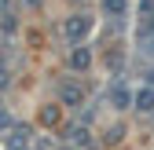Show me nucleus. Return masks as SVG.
<instances>
[{
  "instance_id": "obj_1",
  "label": "nucleus",
  "mask_w": 154,
  "mask_h": 150,
  "mask_svg": "<svg viewBox=\"0 0 154 150\" xmlns=\"http://www.w3.org/2000/svg\"><path fill=\"white\" fill-rule=\"evenodd\" d=\"M66 33H70V37H85V33H88V22H85V18H73V22L66 26Z\"/></svg>"
},
{
  "instance_id": "obj_2",
  "label": "nucleus",
  "mask_w": 154,
  "mask_h": 150,
  "mask_svg": "<svg viewBox=\"0 0 154 150\" xmlns=\"http://www.w3.org/2000/svg\"><path fill=\"white\" fill-rule=\"evenodd\" d=\"M136 103H140V110H154V92H150V88H147V92H140Z\"/></svg>"
},
{
  "instance_id": "obj_3",
  "label": "nucleus",
  "mask_w": 154,
  "mask_h": 150,
  "mask_svg": "<svg viewBox=\"0 0 154 150\" xmlns=\"http://www.w3.org/2000/svg\"><path fill=\"white\" fill-rule=\"evenodd\" d=\"M110 95H114V103H118V106H125V103H128V92H125L121 84H118V88H114V92H110Z\"/></svg>"
},
{
  "instance_id": "obj_4",
  "label": "nucleus",
  "mask_w": 154,
  "mask_h": 150,
  "mask_svg": "<svg viewBox=\"0 0 154 150\" xmlns=\"http://www.w3.org/2000/svg\"><path fill=\"white\" fill-rule=\"evenodd\" d=\"M106 11H114V15H121V11H125V0H106Z\"/></svg>"
},
{
  "instance_id": "obj_5",
  "label": "nucleus",
  "mask_w": 154,
  "mask_h": 150,
  "mask_svg": "<svg viewBox=\"0 0 154 150\" xmlns=\"http://www.w3.org/2000/svg\"><path fill=\"white\" fill-rule=\"evenodd\" d=\"M73 66H88V51H85V48L73 51Z\"/></svg>"
}]
</instances>
